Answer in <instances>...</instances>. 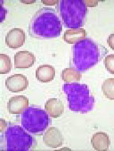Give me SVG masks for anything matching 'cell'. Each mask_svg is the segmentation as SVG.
<instances>
[{
  "mask_svg": "<svg viewBox=\"0 0 114 151\" xmlns=\"http://www.w3.org/2000/svg\"><path fill=\"white\" fill-rule=\"evenodd\" d=\"M62 79L64 82L68 83H76L79 82L82 75L79 71L70 67L63 70L61 74Z\"/></svg>",
  "mask_w": 114,
  "mask_h": 151,
  "instance_id": "2e32d148",
  "label": "cell"
},
{
  "mask_svg": "<svg viewBox=\"0 0 114 151\" xmlns=\"http://www.w3.org/2000/svg\"><path fill=\"white\" fill-rule=\"evenodd\" d=\"M43 142L45 145L52 149H57L62 146L64 138L61 132L54 127H50L43 136Z\"/></svg>",
  "mask_w": 114,
  "mask_h": 151,
  "instance_id": "ba28073f",
  "label": "cell"
},
{
  "mask_svg": "<svg viewBox=\"0 0 114 151\" xmlns=\"http://www.w3.org/2000/svg\"><path fill=\"white\" fill-rule=\"evenodd\" d=\"M101 90L106 98L114 100V78L106 79L102 84Z\"/></svg>",
  "mask_w": 114,
  "mask_h": 151,
  "instance_id": "e0dca14e",
  "label": "cell"
},
{
  "mask_svg": "<svg viewBox=\"0 0 114 151\" xmlns=\"http://www.w3.org/2000/svg\"><path fill=\"white\" fill-rule=\"evenodd\" d=\"M26 34L20 28H13L7 33L5 43L10 48L17 49L22 47L25 42Z\"/></svg>",
  "mask_w": 114,
  "mask_h": 151,
  "instance_id": "9c48e42d",
  "label": "cell"
},
{
  "mask_svg": "<svg viewBox=\"0 0 114 151\" xmlns=\"http://www.w3.org/2000/svg\"><path fill=\"white\" fill-rule=\"evenodd\" d=\"M62 90L66 95L71 111L86 114L94 109L95 97L86 84L66 83L62 86Z\"/></svg>",
  "mask_w": 114,
  "mask_h": 151,
  "instance_id": "277c9868",
  "label": "cell"
},
{
  "mask_svg": "<svg viewBox=\"0 0 114 151\" xmlns=\"http://www.w3.org/2000/svg\"><path fill=\"white\" fill-rule=\"evenodd\" d=\"M105 67L111 74H114V55H107L104 60Z\"/></svg>",
  "mask_w": 114,
  "mask_h": 151,
  "instance_id": "d6986e66",
  "label": "cell"
},
{
  "mask_svg": "<svg viewBox=\"0 0 114 151\" xmlns=\"http://www.w3.org/2000/svg\"><path fill=\"white\" fill-rule=\"evenodd\" d=\"M29 105V99L24 96H15L11 98L7 104V110L12 114H22Z\"/></svg>",
  "mask_w": 114,
  "mask_h": 151,
  "instance_id": "30bf717a",
  "label": "cell"
},
{
  "mask_svg": "<svg viewBox=\"0 0 114 151\" xmlns=\"http://www.w3.org/2000/svg\"><path fill=\"white\" fill-rule=\"evenodd\" d=\"M107 42L109 47L114 51V33L109 35Z\"/></svg>",
  "mask_w": 114,
  "mask_h": 151,
  "instance_id": "ffe728a7",
  "label": "cell"
},
{
  "mask_svg": "<svg viewBox=\"0 0 114 151\" xmlns=\"http://www.w3.org/2000/svg\"><path fill=\"white\" fill-rule=\"evenodd\" d=\"M93 149L98 151H106L109 150L110 140L107 134L98 132L93 134L91 139Z\"/></svg>",
  "mask_w": 114,
  "mask_h": 151,
  "instance_id": "7c38bea8",
  "label": "cell"
},
{
  "mask_svg": "<svg viewBox=\"0 0 114 151\" xmlns=\"http://www.w3.org/2000/svg\"><path fill=\"white\" fill-rule=\"evenodd\" d=\"M7 89L12 93H19L27 89L29 81L26 76L22 74H14L5 80Z\"/></svg>",
  "mask_w": 114,
  "mask_h": 151,
  "instance_id": "52a82bcc",
  "label": "cell"
},
{
  "mask_svg": "<svg viewBox=\"0 0 114 151\" xmlns=\"http://www.w3.org/2000/svg\"><path fill=\"white\" fill-rule=\"evenodd\" d=\"M44 107L47 113L52 118H58L64 113V104L58 99H50L45 103Z\"/></svg>",
  "mask_w": 114,
  "mask_h": 151,
  "instance_id": "4fadbf2b",
  "label": "cell"
},
{
  "mask_svg": "<svg viewBox=\"0 0 114 151\" xmlns=\"http://www.w3.org/2000/svg\"><path fill=\"white\" fill-rule=\"evenodd\" d=\"M48 114L42 109L29 107L22 113V125L30 133H42L48 127L49 118Z\"/></svg>",
  "mask_w": 114,
  "mask_h": 151,
  "instance_id": "5b68a950",
  "label": "cell"
},
{
  "mask_svg": "<svg viewBox=\"0 0 114 151\" xmlns=\"http://www.w3.org/2000/svg\"><path fill=\"white\" fill-rule=\"evenodd\" d=\"M36 61V58L28 51H20L14 56V68L27 69L31 67Z\"/></svg>",
  "mask_w": 114,
  "mask_h": 151,
  "instance_id": "8fae6325",
  "label": "cell"
},
{
  "mask_svg": "<svg viewBox=\"0 0 114 151\" xmlns=\"http://www.w3.org/2000/svg\"><path fill=\"white\" fill-rule=\"evenodd\" d=\"M55 69L50 65L40 66L36 70V78L41 83H48L51 82L55 78Z\"/></svg>",
  "mask_w": 114,
  "mask_h": 151,
  "instance_id": "5bb4252c",
  "label": "cell"
},
{
  "mask_svg": "<svg viewBox=\"0 0 114 151\" xmlns=\"http://www.w3.org/2000/svg\"><path fill=\"white\" fill-rule=\"evenodd\" d=\"M87 32L83 28L68 29L64 32L63 39L69 44H74L77 42L86 38Z\"/></svg>",
  "mask_w": 114,
  "mask_h": 151,
  "instance_id": "9a60e30c",
  "label": "cell"
},
{
  "mask_svg": "<svg viewBox=\"0 0 114 151\" xmlns=\"http://www.w3.org/2000/svg\"><path fill=\"white\" fill-rule=\"evenodd\" d=\"M56 9L65 28L78 29L85 25L88 11L84 0H61Z\"/></svg>",
  "mask_w": 114,
  "mask_h": 151,
  "instance_id": "3957f363",
  "label": "cell"
},
{
  "mask_svg": "<svg viewBox=\"0 0 114 151\" xmlns=\"http://www.w3.org/2000/svg\"><path fill=\"white\" fill-rule=\"evenodd\" d=\"M7 128L6 122L3 119H1V132H3Z\"/></svg>",
  "mask_w": 114,
  "mask_h": 151,
  "instance_id": "7402d4cb",
  "label": "cell"
},
{
  "mask_svg": "<svg viewBox=\"0 0 114 151\" xmlns=\"http://www.w3.org/2000/svg\"><path fill=\"white\" fill-rule=\"evenodd\" d=\"M12 64L10 58L5 54L0 55V74H6L10 72Z\"/></svg>",
  "mask_w": 114,
  "mask_h": 151,
  "instance_id": "ac0fdd59",
  "label": "cell"
},
{
  "mask_svg": "<svg viewBox=\"0 0 114 151\" xmlns=\"http://www.w3.org/2000/svg\"><path fill=\"white\" fill-rule=\"evenodd\" d=\"M62 23L54 9L43 7L39 9L31 19L29 34L38 39H49L60 36Z\"/></svg>",
  "mask_w": 114,
  "mask_h": 151,
  "instance_id": "7a4b0ae2",
  "label": "cell"
},
{
  "mask_svg": "<svg viewBox=\"0 0 114 151\" xmlns=\"http://www.w3.org/2000/svg\"><path fill=\"white\" fill-rule=\"evenodd\" d=\"M72 53L70 67L84 72L101 61L108 50L92 39L86 38L73 45Z\"/></svg>",
  "mask_w": 114,
  "mask_h": 151,
  "instance_id": "6da1fadb",
  "label": "cell"
},
{
  "mask_svg": "<svg viewBox=\"0 0 114 151\" xmlns=\"http://www.w3.org/2000/svg\"><path fill=\"white\" fill-rule=\"evenodd\" d=\"M87 7H96L98 4V1H84Z\"/></svg>",
  "mask_w": 114,
  "mask_h": 151,
  "instance_id": "44dd1931",
  "label": "cell"
},
{
  "mask_svg": "<svg viewBox=\"0 0 114 151\" xmlns=\"http://www.w3.org/2000/svg\"><path fill=\"white\" fill-rule=\"evenodd\" d=\"M5 135L7 151H28L32 148L33 138L19 126L9 127Z\"/></svg>",
  "mask_w": 114,
  "mask_h": 151,
  "instance_id": "8992f818",
  "label": "cell"
}]
</instances>
